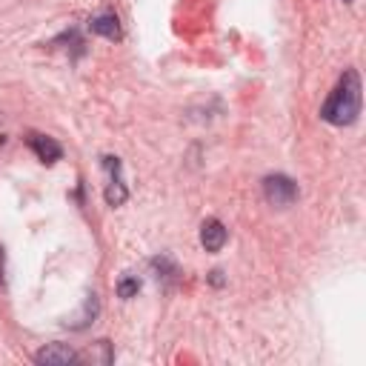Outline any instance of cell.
<instances>
[{
    "instance_id": "6da1fadb",
    "label": "cell",
    "mask_w": 366,
    "mask_h": 366,
    "mask_svg": "<svg viewBox=\"0 0 366 366\" xmlns=\"http://www.w3.org/2000/svg\"><path fill=\"white\" fill-rule=\"evenodd\" d=\"M360 114V77L355 69H346L332 89L329 100L320 109V117L332 126H352Z\"/></svg>"
},
{
    "instance_id": "7a4b0ae2",
    "label": "cell",
    "mask_w": 366,
    "mask_h": 366,
    "mask_svg": "<svg viewBox=\"0 0 366 366\" xmlns=\"http://www.w3.org/2000/svg\"><path fill=\"white\" fill-rule=\"evenodd\" d=\"M263 194H266V200L272 206L286 209V206H292L297 200V183L292 177H286V174H269L263 180Z\"/></svg>"
},
{
    "instance_id": "3957f363",
    "label": "cell",
    "mask_w": 366,
    "mask_h": 366,
    "mask_svg": "<svg viewBox=\"0 0 366 366\" xmlns=\"http://www.w3.org/2000/svg\"><path fill=\"white\" fill-rule=\"evenodd\" d=\"M74 360H77V352L69 343H49V346L34 352V363L37 366H69Z\"/></svg>"
},
{
    "instance_id": "277c9868",
    "label": "cell",
    "mask_w": 366,
    "mask_h": 366,
    "mask_svg": "<svg viewBox=\"0 0 366 366\" xmlns=\"http://www.w3.org/2000/svg\"><path fill=\"white\" fill-rule=\"evenodd\" d=\"M26 143L31 146V152H34L46 166H51V163H57V160L63 157V149H60V143H57L54 137H46V134L31 132V134L26 137Z\"/></svg>"
},
{
    "instance_id": "5b68a950",
    "label": "cell",
    "mask_w": 366,
    "mask_h": 366,
    "mask_svg": "<svg viewBox=\"0 0 366 366\" xmlns=\"http://www.w3.org/2000/svg\"><path fill=\"white\" fill-rule=\"evenodd\" d=\"M200 243L206 252H220L223 243H226V229L217 217H209L203 226H200Z\"/></svg>"
},
{
    "instance_id": "8992f818",
    "label": "cell",
    "mask_w": 366,
    "mask_h": 366,
    "mask_svg": "<svg viewBox=\"0 0 366 366\" xmlns=\"http://www.w3.org/2000/svg\"><path fill=\"white\" fill-rule=\"evenodd\" d=\"M89 29H92L94 34L106 37V40H120V37H123V31H120V20H117V14H112V11L94 14V17L89 20Z\"/></svg>"
},
{
    "instance_id": "52a82bcc",
    "label": "cell",
    "mask_w": 366,
    "mask_h": 366,
    "mask_svg": "<svg viewBox=\"0 0 366 366\" xmlns=\"http://www.w3.org/2000/svg\"><path fill=\"white\" fill-rule=\"evenodd\" d=\"M126 197H129V189L123 186L120 177L106 186V203H109V206H120V203H126Z\"/></svg>"
},
{
    "instance_id": "ba28073f",
    "label": "cell",
    "mask_w": 366,
    "mask_h": 366,
    "mask_svg": "<svg viewBox=\"0 0 366 366\" xmlns=\"http://www.w3.org/2000/svg\"><path fill=\"white\" fill-rule=\"evenodd\" d=\"M137 289H140V280H137V277H132V274L120 277V283H117V295H120L123 300H129L132 295H137Z\"/></svg>"
},
{
    "instance_id": "9c48e42d",
    "label": "cell",
    "mask_w": 366,
    "mask_h": 366,
    "mask_svg": "<svg viewBox=\"0 0 366 366\" xmlns=\"http://www.w3.org/2000/svg\"><path fill=\"white\" fill-rule=\"evenodd\" d=\"M212 283H214V286H220V283H223V277H220V272H212Z\"/></svg>"
},
{
    "instance_id": "30bf717a",
    "label": "cell",
    "mask_w": 366,
    "mask_h": 366,
    "mask_svg": "<svg viewBox=\"0 0 366 366\" xmlns=\"http://www.w3.org/2000/svg\"><path fill=\"white\" fill-rule=\"evenodd\" d=\"M343 3H355V0H343Z\"/></svg>"
}]
</instances>
